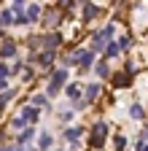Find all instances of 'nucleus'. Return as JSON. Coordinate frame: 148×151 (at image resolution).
<instances>
[{"label": "nucleus", "instance_id": "ddd939ff", "mask_svg": "<svg viewBox=\"0 0 148 151\" xmlns=\"http://www.w3.org/2000/svg\"><path fill=\"white\" fill-rule=\"evenodd\" d=\"M51 143H54V140H51V135H49V132L38 135V148H41V151H49V148H51Z\"/></svg>", "mask_w": 148, "mask_h": 151}, {"label": "nucleus", "instance_id": "7ed1b4c3", "mask_svg": "<svg viewBox=\"0 0 148 151\" xmlns=\"http://www.w3.org/2000/svg\"><path fill=\"white\" fill-rule=\"evenodd\" d=\"M67 81V68H59V70H54V76H51V81H49V97L51 94H57L59 89H62V84Z\"/></svg>", "mask_w": 148, "mask_h": 151}, {"label": "nucleus", "instance_id": "72a5a7b5", "mask_svg": "<svg viewBox=\"0 0 148 151\" xmlns=\"http://www.w3.org/2000/svg\"><path fill=\"white\" fill-rule=\"evenodd\" d=\"M49 151H51V148H49Z\"/></svg>", "mask_w": 148, "mask_h": 151}, {"label": "nucleus", "instance_id": "b1692460", "mask_svg": "<svg viewBox=\"0 0 148 151\" xmlns=\"http://www.w3.org/2000/svg\"><path fill=\"white\" fill-rule=\"evenodd\" d=\"M11 97H14V89H8V92L3 94V97H0V113H3V108H6V103H8Z\"/></svg>", "mask_w": 148, "mask_h": 151}, {"label": "nucleus", "instance_id": "39448f33", "mask_svg": "<svg viewBox=\"0 0 148 151\" xmlns=\"http://www.w3.org/2000/svg\"><path fill=\"white\" fill-rule=\"evenodd\" d=\"M41 43H43V49H51V51H57V46L62 43V35H59V32H51V35L41 38Z\"/></svg>", "mask_w": 148, "mask_h": 151}, {"label": "nucleus", "instance_id": "cd10ccee", "mask_svg": "<svg viewBox=\"0 0 148 151\" xmlns=\"http://www.w3.org/2000/svg\"><path fill=\"white\" fill-rule=\"evenodd\" d=\"M24 3H27V0H14V11H22Z\"/></svg>", "mask_w": 148, "mask_h": 151}, {"label": "nucleus", "instance_id": "f03ea898", "mask_svg": "<svg viewBox=\"0 0 148 151\" xmlns=\"http://www.w3.org/2000/svg\"><path fill=\"white\" fill-rule=\"evenodd\" d=\"M38 113H41V108H35V105L22 108V113L14 119V127H27V124H32V122H38Z\"/></svg>", "mask_w": 148, "mask_h": 151}, {"label": "nucleus", "instance_id": "f8f14e48", "mask_svg": "<svg viewBox=\"0 0 148 151\" xmlns=\"http://www.w3.org/2000/svg\"><path fill=\"white\" fill-rule=\"evenodd\" d=\"M65 94L70 100H81V89H78V84H67L65 86Z\"/></svg>", "mask_w": 148, "mask_h": 151}, {"label": "nucleus", "instance_id": "f3484780", "mask_svg": "<svg viewBox=\"0 0 148 151\" xmlns=\"http://www.w3.org/2000/svg\"><path fill=\"white\" fill-rule=\"evenodd\" d=\"M8 24H14V11H3L0 14V27H8Z\"/></svg>", "mask_w": 148, "mask_h": 151}, {"label": "nucleus", "instance_id": "7c9ffc66", "mask_svg": "<svg viewBox=\"0 0 148 151\" xmlns=\"http://www.w3.org/2000/svg\"><path fill=\"white\" fill-rule=\"evenodd\" d=\"M6 89H8V81H6V78H0V92H6Z\"/></svg>", "mask_w": 148, "mask_h": 151}, {"label": "nucleus", "instance_id": "c756f323", "mask_svg": "<svg viewBox=\"0 0 148 151\" xmlns=\"http://www.w3.org/2000/svg\"><path fill=\"white\" fill-rule=\"evenodd\" d=\"M57 3H59V8H70V6H73V0H57Z\"/></svg>", "mask_w": 148, "mask_h": 151}, {"label": "nucleus", "instance_id": "6e6552de", "mask_svg": "<svg viewBox=\"0 0 148 151\" xmlns=\"http://www.w3.org/2000/svg\"><path fill=\"white\" fill-rule=\"evenodd\" d=\"M97 14H100V8H97L94 3H84V22H92Z\"/></svg>", "mask_w": 148, "mask_h": 151}, {"label": "nucleus", "instance_id": "a878e982", "mask_svg": "<svg viewBox=\"0 0 148 151\" xmlns=\"http://www.w3.org/2000/svg\"><path fill=\"white\" fill-rule=\"evenodd\" d=\"M59 22V14H49L46 16V24H57Z\"/></svg>", "mask_w": 148, "mask_h": 151}, {"label": "nucleus", "instance_id": "473e14b6", "mask_svg": "<svg viewBox=\"0 0 148 151\" xmlns=\"http://www.w3.org/2000/svg\"><path fill=\"white\" fill-rule=\"evenodd\" d=\"M0 151H8V148H0Z\"/></svg>", "mask_w": 148, "mask_h": 151}, {"label": "nucleus", "instance_id": "6ab92c4d", "mask_svg": "<svg viewBox=\"0 0 148 151\" xmlns=\"http://www.w3.org/2000/svg\"><path fill=\"white\" fill-rule=\"evenodd\" d=\"M32 138H35V129H32V127H27L22 135H19V146H22V143H27V140H32Z\"/></svg>", "mask_w": 148, "mask_h": 151}, {"label": "nucleus", "instance_id": "423d86ee", "mask_svg": "<svg viewBox=\"0 0 148 151\" xmlns=\"http://www.w3.org/2000/svg\"><path fill=\"white\" fill-rule=\"evenodd\" d=\"M14 54H16V43L14 41H3V46H0V60H8Z\"/></svg>", "mask_w": 148, "mask_h": 151}, {"label": "nucleus", "instance_id": "0eeeda50", "mask_svg": "<svg viewBox=\"0 0 148 151\" xmlns=\"http://www.w3.org/2000/svg\"><path fill=\"white\" fill-rule=\"evenodd\" d=\"M97 94H100V84H89V86H86V92H84V103L89 105L92 100H97Z\"/></svg>", "mask_w": 148, "mask_h": 151}, {"label": "nucleus", "instance_id": "aec40b11", "mask_svg": "<svg viewBox=\"0 0 148 151\" xmlns=\"http://www.w3.org/2000/svg\"><path fill=\"white\" fill-rule=\"evenodd\" d=\"M129 116H132V119H137V122H140V119H143V116H145V113H143V108H140V105H137V103H135V105H132V108H129Z\"/></svg>", "mask_w": 148, "mask_h": 151}, {"label": "nucleus", "instance_id": "a211bd4d", "mask_svg": "<svg viewBox=\"0 0 148 151\" xmlns=\"http://www.w3.org/2000/svg\"><path fill=\"white\" fill-rule=\"evenodd\" d=\"M116 43H119V51H127L129 46H132V38H129V35H121Z\"/></svg>", "mask_w": 148, "mask_h": 151}, {"label": "nucleus", "instance_id": "9b49d317", "mask_svg": "<svg viewBox=\"0 0 148 151\" xmlns=\"http://www.w3.org/2000/svg\"><path fill=\"white\" fill-rule=\"evenodd\" d=\"M78 138H81V127H67V129H65V140L76 143Z\"/></svg>", "mask_w": 148, "mask_h": 151}, {"label": "nucleus", "instance_id": "dca6fc26", "mask_svg": "<svg viewBox=\"0 0 148 151\" xmlns=\"http://www.w3.org/2000/svg\"><path fill=\"white\" fill-rule=\"evenodd\" d=\"M32 105H35V108H38V105L49 108V94H41V92H38V94H35V97H32Z\"/></svg>", "mask_w": 148, "mask_h": 151}, {"label": "nucleus", "instance_id": "9d476101", "mask_svg": "<svg viewBox=\"0 0 148 151\" xmlns=\"http://www.w3.org/2000/svg\"><path fill=\"white\" fill-rule=\"evenodd\" d=\"M51 60H54V51H51V49H46L43 54H38V65H41V68H49Z\"/></svg>", "mask_w": 148, "mask_h": 151}, {"label": "nucleus", "instance_id": "2f4dec72", "mask_svg": "<svg viewBox=\"0 0 148 151\" xmlns=\"http://www.w3.org/2000/svg\"><path fill=\"white\" fill-rule=\"evenodd\" d=\"M140 138H143V140H148V129H143V132H140Z\"/></svg>", "mask_w": 148, "mask_h": 151}, {"label": "nucleus", "instance_id": "4be33fe9", "mask_svg": "<svg viewBox=\"0 0 148 151\" xmlns=\"http://www.w3.org/2000/svg\"><path fill=\"white\" fill-rule=\"evenodd\" d=\"M100 35H102V38H113V35H116V27H113V24H105V27L100 30Z\"/></svg>", "mask_w": 148, "mask_h": 151}, {"label": "nucleus", "instance_id": "c85d7f7f", "mask_svg": "<svg viewBox=\"0 0 148 151\" xmlns=\"http://www.w3.org/2000/svg\"><path fill=\"white\" fill-rule=\"evenodd\" d=\"M137 151H148V140L140 138V140H137Z\"/></svg>", "mask_w": 148, "mask_h": 151}, {"label": "nucleus", "instance_id": "2eb2a0df", "mask_svg": "<svg viewBox=\"0 0 148 151\" xmlns=\"http://www.w3.org/2000/svg\"><path fill=\"white\" fill-rule=\"evenodd\" d=\"M127 81H132V76L129 73H119V76H113V84L121 89V86H127Z\"/></svg>", "mask_w": 148, "mask_h": 151}, {"label": "nucleus", "instance_id": "f257e3e1", "mask_svg": "<svg viewBox=\"0 0 148 151\" xmlns=\"http://www.w3.org/2000/svg\"><path fill=\"white\" fill-rule=\"evenodd\" d=\"M67 65H81V68H92L94 65V51H89V49H78V51H73L67 60H65V68Z\"/></svg>", "mask_w": 148, "mask_h": 151}, {"label": "nucleus", "instance_id": "bb28decb", "mask_svg": "<svg viewBox=\"0 0 148 151\" xmlns=\"http://www.w3.org/2000/svg\"><path fill=\"white\" fill-rule=\"evenodd\" d=\"M8 73H11V68H8V65H3V62H0V78H8Z\"/></svg>", "mask_w": 148, "mask_h": 151}, {"label": "nucleus", "instance_id": "20e7f679", "mask_svg": "<svg viewBox=\"0 0 148 151\" xmlns=\"http://www.w3.org/2000/svg\"><path fill=\"white\" fill-rule=\"evenodd\" d=\"M108 135V124L105 122H97L94 127H92V146H94V148H102V138Z\"/></svg>", "mask_w": 148, "mask_h": 151}, {"label": "nucleus", "instance_id": "4468645a", "mask_svg": "<svg viewBox=\"0 0 148 151\" xmlns=\"http://www.w3.org/2000/svg\"><path fill=\"white\" fill-rule=\"evenodd\" d=\"M24 16H27V22H38V19H41V6H30L24 11Z\"/></svg>", "mask_w": 148, "mask_h": 151}, {"label": "nucleus", "instance_id": "5701e85b", "mask_svg": "<svg viewBox=\"0 0 148 151\" xmlns=\"http://www.w3.org/2000/svg\"><path fill=\"white\" fill-rule=\"evenodd\" d=\"M108 73H110V70H108V60H105V62H100V65H97V76H100V78H105Z\"/></svg>", "mask_w": 148, "mask_h": 151}, {"label": "nucleus", "instance_id": "1a4fd4ad", "mask_svg": "<svg viewBox=\"0 0 148 151\" xmlns=\"http://www.w3.org/2000/svg\"><path fill=\"white\" fill-rule=\"evenodd\" d=\"M89 51H94V54H97V51H105V38H102L100 32H94V38H92V49H89Z\"/></svg>", "mask_w": 148, "mask_h": 151}, {"label": "nucleus", "instance_id": "393cba45", "mask_svg": "<svg viewBox=\"0 0 148 151\" xmlns=\"http://www.w3.org/2000/svg\"><path fill=\"white\" fill-rule=\"evenodd\" d=\"M113 143H116V151H124V146H127V138H124V135H116V140H113Z\"/></svg>", "mask_w": 148, "mask_h": 151}, {"label": "nucleus", "instance_id": "412c9836", "mask_svg": "<svg viewBox=\"0 0 148 151\" xmlns=\"http://www.w3.org/2000/svg\"><path fill=\"white\" fill-rule=\"evenodd\" d=\"M119 54V43H110V46H105V60H110V57H116Z\"/></svg>", "mask_w": 148, "mask_h": 151}]
</instances>
